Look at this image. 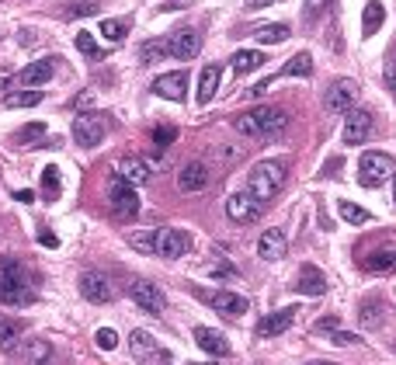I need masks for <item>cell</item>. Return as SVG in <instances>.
<instances>
[{"mask_svg":"<svg viewBox=\"0 0 396 365\" xmlns=\"http://www.w3.org/2000/svg\"><path fill=\"white\" fill-rule=\"evenodd\" d=\"M261 209H264V202L254 199L247 188H243V191H233V195L226 199V216H230L233 223H258V219H261Z\"/></svg>","mask_w":396,"mask_h":365,"instance_id":"5b68a950","label":"cell"},{"mask_svg":"<svg viewBox=\"0 0 396 365\" xmlns=\"http://www.w3.org/2000/svg\"><path fill=\"white\" fill-rule=\"evenodd\" d=\"M365 268L369 271H393L396 268V234H386L365 258Z\"/></svg>","mask_w":396,"mask_h":365,"instance_id":"4fadbf2b","label":"cell"},{"mask_svg":"<svg viewBox=\"0 0 396 365\" xmlns=\"http://www.w3.org/2000/svg\"><path fill=\"white\" fill-rule=\"evenodd\" d=\"M212 181V171L205 160H188L185 167L178 171V188L188 191V195H195V191H205Z\"/></svg>","mask_w":396,"mask_h":365,"instance_id":"52a82bcc","label":"cell"},{"mask_svg":"<svg viewBox=\"0 0 396 365\" xmlns=\"http://www.w3.org/2000/svg\"><path fill=\"white\" fill-rule=\"evenodd\" d=\"M35 292L28 289V271L18 258H0V303L4 306H28Z\"/></svg>","mask_w":396,"mask_h":365,"instance_id":"3957f363","label":"cell"},{"mask_svg":"<svg viewBox=\"0 0 396 365\" xmlns=\"http://www.w3.org/2000/svg\"><path fill=\"white\" fill-rule=\"evenodd\" d=\"M209 306L219 316H230V320H237L247 313V299L237 296V292H226V289H219V292H209Z\"/></svg>","mask_w":396,"mask_h":365,"instance_id":"d6986e66","label":"cell"},{"mask_svg":"<svg viewBox=\"0 0 396 365\" xmlns=\"http://www.w3.org/2000/svg\"><path fill=\"white\" fill-rule=\"evenodd\" d=\"M153 94L167 98V101H185L188 94V74L185 70H174V74H163L153 80Z\"/></svg>","mask_w":396,"mask_h":365,"instance_id":"ac0fdd59","label":"cell"},{"mask_svg":"<svg viewBox=\"0 0 396 365\" xmlns=\"http://www.w3.org/2000/svg\"><path fill=\"white\" fill-rule=\"evenodd\" d=\"M25 334V324L14 316H0V351H14L18 341Z\"/></svg>","mask_w":396,"mask_h":365,"instance_id":"484cf974","label":"cell"},{"mask_svg":"<svg viewBox=\"0 0 396 365\" xmlns=\"http://www.w3.org/2000/svg\"><path fill=\"white\" fill-rule=\"evenodd\" d=\"M42 199H46V202H56V199H59V167H53V164L42 171Z\"/></svg>","mask_w":396,"mask_h":365,"instance_id":"d590c367","label":"cell"},{"mask_svg":"<svg viewBox=\"0 0 396 365\" xmlns=\"http://www.w3.org/2000/svg\"><path fill=\"white\" fill-rule=\"evenodd\" d=\"M198 49H202V35H198L195 28H181V31H174V35L167 39V56H174V59H181V63L195 59Z\"/></svg>","mask_w":396,"mask_h":365,"instance_id":"ba28073f","label":"cell"},{"mask_svg":"<svg viewBox=\"0 0 396 365\" xmlns=\"http://www.w3.org/2000/svg\"><path fill=\"white\" fill-rule=\"evenodd\" d=\"M91 14H98V4H94V0H80V4H70V7H66V18H91Z\"/></svg>","mask_w":396,"mask_h":365,"instance_id":"f35d334b","label":"cell"},{"mask_svg":"<svg viewBox=\"0 0 396 365\" xmlns=\"http://www.w3.org/2000/svg\"><path fill=\"white\" fill-rule=\"evenodd\" d=\"M285 126H289V111L271 108V104H261V108H254V111L233 119V129H237L240 136H247V139H261V136L271 139V136L285 132Z\"/></svg>","mask_w":396,"mask_h":365,"instance_id":"6da1fadb","label":"cell"},{"mask_svg":"<svg viewBox=\"0 0 396 365\" xmlns=\"http://www.w3.org/2000/svg\"><path fill=\"white\" fill-rule=\"evenodd\" d=\"M14 199H18V202H35V195H31V191H14Z\"/></svg>","mask_w":396,"mask_h":365,"instance_id":"816d5d0a","label":"cell"},{"mask_svg":"<svg viewBox=\"0 0 396 365\" xmlns=\"http://www.w3.org/2000/svg\"><path fill=\"white\" fill-rule=\"evenodd\" d=\"M80 296H83L87 303L101 306V303H108V299L115 296V289L108 282V275H101V271H83V275H80Z\"/></svg>","mask_w":396,"mask_h":365,"instance_id":"30bf717a","label":"cell"},{"mask_svg":"<svg viewBox=\"0 0 396 365\" xmlns=\"http://www.w3.org/2000/svg\"><path fill=\"white\" fill-rule=\"evenodd\" d=\"M94 341H98V348H101V351H115V344H118V334H115L111 327H101Z\"/></svg>","mask_w":396,"mask_h":365,"instance_id":"b9f144b4","label":"cell"},{"mask_svg":"<svg viewBox=\"0 0 396 365\" xmlns=\"http://www.w3.org/2000/svg\"><path fill=\"white\" fill-rule=\"evenodd\" d=\"M386 84H390V87L396 91V56L390 59V63H386Z\"/></svg>","mask_w":396,"mask_h":365,"instance_id":"7dc6e473","label":"cell"},{"mask_svg":"<svg viewBox=\"0 0 396 365\" xmlns=\"http://www.w3.org/2000/svg\"><path fill=\"white\" fill-rule=\"evenodd\" d=\"M285 251H289V236H285V230H264L261 240H258V254H261L264 261H282Z\"/></svg>","mask_w":396,"mask_h":365,"instance_id":"44dd1931","label":"cell"},{"mask_svg":"<svg viewBox=\"0 0 396 365\" xmlns=\"http://www.w3.org/2000/svg\"><path fill=\"white\" fill-rule=\"evenodd\" d=\"M167 56V42H143L139 46V59L143 63H160Z\"/></svg>","mask_w":396,"mask_h":365,"instance_id":"74e56055","label":"cell"},{"mask_svg":"<svg viewBox=\"0 0 396 365\" xmlns=\"http://www.w3.org/2000/svg\"><path fill=\"white\" fill-rule=\"evenodd\" d=\"M310 74H313V56L310 52H295L282 66V77H310Z\"/></svg>","mask_w":396,"mask_h":365,"instance_id":"f546056e","label":"cell"},{"mask_svg":"<svg viewBox=\"0 0 396 365\" xmlns=\"http://www.w3.org/2000/svg\"><path fill=\"white\" fill-rule=\"evenodd\" d=\"M347 115V122H344V143L347 146H362L365 139H369V132H372V115L369 111H344Z\"/></svg>","mask_w":396,"mask_h":365,"instance_id":"e0dca14e","label":"cell"},{"mask_svg":"<svg viewBox=\"0 0 396 365\" xmlns=\"http://www.w3.org/2000/svg\"><path fill=\"white\" fill-rule=\"evenodd\" d=\"M42 101V91H35V87H25V91H11L4 104L7 108H35V104Z\"/></svg>","mask_w":396,"mask_h":365,"instance_id":"836d02e7","label":"cell"},{"mask_svg":"<svg viewBox=\"0 0 396 365\" xmlns=\"http://www.w3.org/2000/svg\"><path fill=\"white\" fill-rule=\"evenodd\" d=\"M115 178L129 181L132 188H139V184H150V178H153V167H150L143 156H122V160L115 164Z\"/></svg>","mask_w":396,"mask_h":365,"instance_id":"7c38bea8","label":"cell"},{"mask_svg":"<svg viewBox=\"0 0 396 365\" xmlns=\"http://www.w3.org/2000/svg\"><path fill=\"white\" fill-rule=\"evenodd\" d=\"M285 178H289V164L278 156V160H261L250 167L247 174V191L261 202H271L282 188H285Z\"/></svg>","mask_w":396,"mask_h":365,"instance_id":"7a4b0ae2","label":"cell"},{"mask_svg":"<svg viewBox=\"0 0 396 365\" xmlns=\"http://www.w3.org/2000/svg\"><path fill=\"white\" fill-rule=\"evenodd\" d=\"M327 7H330V0H306V18L313 21V18H317V14H323Z\"/></svg>","mask_w":396,"mask_h":365,"instance_id":"f6af8a7d","label":"cell"},{"mask_svg":"<svg viewBox=\"0 0 396 365\" xmlns=\"http://www.w3.org/2000/svg\"><path fill=\"white\" fill-rule=\"evenodd\" d=\"M295 306H285V310H275L268 313L261 324H258V338H275V334H285L292 327V320H295Z\"/></svg>","mask_w":396,"mask_h":365,"instance_id":"ffe728a7","label":"cell"},{"mask_svg":"<svg viewBox=\"0 0 396 365\" xmlns=\"http://www.w3.org/2000/svg\"><path fill=\"white\" fill-rule=\"evenodd\" d=\"M129 296H132V303H136V306H143L146 313H163V306H167L163 292H160L153 282H143V279L129 286Z\"/></svg>","mask_w":396,"mask_h":365,"instance_id":"2e32d148","label":"cell"},{"mask_svg":"<svg viewBox=\"0 0 396 365\" xmlns=\"http://www.w3.org/2000/svg\"><path fill=\"white\" fill-rule=\"evenodd\" d=\"M108 202H111V212H115L118 219H132V216L139 212V195H136V188H132L129 181H122V178L111 181Z\"/></svg>","mask_w":396,"mask_h":365,"instance_id":"8992f818","label":"cell"},{"mask_svg":"<svg viewBox=\"0 0 396 365\" xmlns=\"http://www.w3.org/2000/svg\"><path fill=\"white\" fill-rule=\"evenodd\" d=\"M358 98V87H355V80H337V84H330V91L323 94V108L330 111V115H344L351 104Z\"/></svg>","mask_w":396,"mask_h":365,"instance_id":"8fae6325","label":"cell"},{"mask_svg":"<svg viewBox=\"0 0 396 365\" xmlns=\"http://www.w3.org/2000/svg\"><path fill=\"white\" fill-rule=\"evenodd\" d=\"M77 49L83 52V56H101V52H98V42H94V35H91V31H77Z\"/></svg>","mask_w":396,"mask_h":365,"instance_id":"ab89813d","label":"cell"},{"mask_svg":"<svg viewBox=\"0 0 396 365\" xmlns=\"http://www.w3.org/2000/svg\"><path fill=\"white\" fill-rule=\"evenodd\" d=\"M11 87V74L7 70H0V91H7Z\"/></svg>","mask_w":396,"mask_h":365,"instance_id":"f5cc1de1","label":"cell"},{"mask_svg":"<svg viewBox=\"0 0 396 365\" xmlns=\"http://www.w3.org/2000/svg\"><path fill=\"white\" fill-rule=\"evenodd\" d=\"M358 320H362V327H375V324H379V306L365 303V306H362V313H358Z\"/></svg>","mask_w":396,"mask_h":365,"instance_id":"7bdbcfd3","label":"cell"},{"mask_svg":"<svg viewBox=\"0 0 396 365\" xmlns=\"http://www.w3.org/2000/svg\"><path fill=\"white\" fill-rule=\"evenodd\" d=\"M393 156L386 154H365L362 156V164H358V181L362 188H379V184L390 181V174H393Z\"/></svg>","mask_w":396,"mask_h":365,"instance_id":"277c9868","label":"cell"},{"mask_svg":"<svg viewBox=\"0 0 396 365\" xmlns=\"http://www.w3.org/2000/svg\"><path fill=\"white\" fill-rule=\"evenodd\" d=\"M39 244H42V247H59V240H56L49 230H42V234H39Z\"/></svg>","mask_w":396,"mask_h":365,"instance_id":"681fc988","label":"cell"},{"mask_svg":"<svg viewBox=\"0 0 396 365\" xmlns=\"http://www.w3.org/2000/svg\"><path fill=\"white\" fill-rule=\"evenodd\" d=\"M101 35L108 42H122L129 35V18H108V21H101Z\"/></svg>","mask_w":396,"mask_h":365,"instance_id":"e575fe53","label":"cell"},{"mask_svg":"<svg viewBox=\"0 0 396 365\" xmlns=\"http://www.w3.org/2000/svg\"><path fill=\"white\" fill-rule=\"evenodd\" d=\"M261 63H264V52H258V49H240L237 56H233V74H237V77H247V74H254Z\"/></svg>","mask_w":396,"mask_h":365,"instance_id":"f1b7e54d","label":"cell"},{"mask_svg":"<svg viewBox=\"0 0 396 365\" xmlns=\"http://www.w3.org/2000/svg\"><path fill=\"white\" fill-rule=\"evenodd\" d=\"M105 139V122L98 115H77L73 119V143L77 146H98Z\"/></svg>","mask_w":396,"mask_h":365,"instance_id":"5bb4252c","label":"cell"},{"mask_svg":"<svg viewBox=\"0 0 396 365\" xmlns=\"http://www.w3.org/2000/svg\"><path fill=\"white\" fill-rule=\"evenodd\" d=\"M195 341H198V348H202L205 355H215V359H226V355H230V341L223 338L219 331L198 327V331H195Z\"/></svg>","mask_w":396,"mask_h":365,"instance_id":"cb8c5ba5","label":"cell"},{"mask_svg":"<svg viewBox=\"0 0 396 365\" xmlns=\"http://www.w3.org/2000/svg\"><path fill=\"white\" fill-rule=\"evenodd\" d=\"M386 21V7L379 4V0H369L365 4V14H362V39H372L379 28Z\"/></svg>","mask_w":396,"mask_h":365,"instance_id":"4316f807","label":"cell"},{"mask_svg":"<svg viewBox=\"0 0 396 365\" xmlns=\"http://www.w3.org/2000/svg\"><path fill=\"white\" fill-rule=\"evenodd\" d=\"M390 178H393V188H396V167H393V174H390Z\"/></svg>","mask_w":396,"mask_h":365,"instance_id":"9f6ffc18","label":"cell"},{"mask_svg":"<svg viewBox=\"0 0 396 365\" xmlns=\"http://www.w3.org/2000/svg\"><path fill=\"white\" fill-rule=\"evenodd\" d=\"M337 216H341L344 223H351V226H365V223H372L369 209L355 206V202H337Z\"/></svg>","mask_w":396,"mask_h":365,"instance_id":"4dcf8cb0","label":"cell"},{"mask_svg":"<svg viewBox=\"0 0 396 365\" xmlns=\"http://www.w3.org/2000/svg\"><path fill=\"white\" fill-rule=\"evenodd\" d=\"M174 139H178V132L171 129V126H160V129H153V146H157V150H163V146H171Z\"/></svg>","mask_w":396,"mask_h":365,"instance_id":"60d3db41","label":"cell"},{"mask_svg":"<svg viewBox=\"0 0 396 365\" xmlns=\"http://www.w3.org/2000/svg\"><path fill=\"white\" fill-rule=\"evenodd\" d=\"M215 91H219V66H205V70H202V77H198V94H195V98H198V104H209L212 98H215Z\"/></svg>","mask_w":396,"mask_h":365,"instance_id":"83f0119b","label":"cell"},{"mask_svg":"<svg viewBox=\"0 0 396 365\" xmlns=\"http://www.w3.org/2000/svg\"><path fill=\"white\" fill-rule=\"evenodd\" d=\"M271 4H275V0H243V7H247V11H258V7H271Z\"/></svg>","mask_w":396,"mask_h":365,"instance_id":"f907efd6","label":"cell"},{"mask_svg":"<svg viewBox=\"0 0 396 365\" xmlns=\"http://www.w3.org/2000/svg\"><path fill=\"white\" fill-rule=\"evenodd\" d=\"M334 327H337V324H334V320H330V316H327V320H317V324H313V331H323V334H330V331H334Z\"/></svg>","mask_w":396,"mask_h":365,"instance_id":"c3c4849f","label":"cell"},{"mask_svg":"<svg viewBox=\"0 0 396 365\" xmlns=\"http://www.w3.org/2000/svg\"><path fill=\"white\" fill-rule=\"evenodd\" d=\"M295 289H299L303 296H323V292H327V279L320 275V268L303 264V271H299V279H295Z\"/></svg>","mask_w":396,"mask_h":365,"instance_id":"d4e9b609","label":"cell"},{"mask_svg":"<svg viewBox=\"0 0 396 365\" xmlns=\"http://www.w3.org/2000/svg\"><path fill=\"white\" fill-rule=\"evenodd\" d=\"M289 35H292V31L285 25H261L258 31H254V39H258L261 46H282Z\"/></svg>","mask_w":396,"mask_h":365,"instance_id":"d6a6232c","label":"cell"},{"mask_svg":"<svg viewBox=\"0 0 396 365\" xmlns=\"http://www.w3.org/2000/svg\"><path fill=\"white\" fill-rule=\"evenodd\" d=\"M11 355H14L18 362H28V365L31 362H49V359H53V344L42 341V338H31V341H25L21 348H14Z\"/></svg>","mask_w":396,"mask_h":365,"instance_id":"603a6c76","label":"cell"},{"mask_svg":"<svg viewBox=\"0 0 396 365\" xmlns=\"http://www.w3.org/2000/svg\"><path fill=\"white\" fill-rule=\"evenodd\" d=\"M129 247L139 254H157V230H132Z\"/></svg>","mask_w":396,"mask_h":365,"instance_id":"1f68e13d","label":"cell"},{"mask_svg":"<svg viewBox=\"0 0 396 365\" xmlns=\"http://www.w3.org/2000/svg\"><path fill=\"white\" fill-rule=\"evenodd\" d=\"M42 136H46V126H42V122H31V126H25V129L14 132V143H21V146H35Z\"/></svg>","mask_w":396,"mask_h":365,"instance_id":"8d00e7d4","label":"cell"},{"mask_svg":"<svg viewBox=\"0 0 396 365\" xmlns=\"http://www.w3.org/2000/svg\"><path fill=\"white\" fill-rule=\"evenodd\" d=\"M191 251V236L185 230H174V226H163L157 230V254L160 258H185Z\"/></svg>","mask_w":396,"mask_h":365,"instance_id":"9c48e42d","label":"cell"},{"mask_svg":"<svg viewBox=\"0 0 396 365\" xmlns=\"http://www.w3.org/2000/svg\"><path fill=\"white\" fill-rule=\"evenodd\" d=\"M181 4H191V0H167V11H171V7H181Z\"/></svg>","mask_w":396,"mask_h":365,"instance_id":"11a10c76","label":"cell"},{"mask_svg":"<svg viewBox=\"0 0 396 365\" xmlns=\"http://www.w3.org/2000/svg\"><path fill=\"white\" fill-rule=\"evenodd\" d=\"M91 101H94V94H80V98H77V108H87Z\"/></svg>","mask_w":396,"mask_h":365,"instance_id":"db71d44e","label":"cell"},{"mask_svg":"<svg viewBox=\"0 0 396 365\" xmlns=\"http://www.w3.org/2000/svg\"><path fill=\"white\" fill-rule=\"evenodd\" d=\"M330 344H341V348H347V344H358V334H351V331H330Z\"/></svg>","mask_w":396,"mask_h":365,"instance_id":"ee69618b","label":"cell"},{"mask_svg":"<svg viewBox=\"0 0 396 365\" xmlns=\"http://www.w3.org/2000/svg\"><path fill=\"white\" fill-rule=\"evenodd\" d=\"M129 348L139 362H171V351L157 348V341L150 338L146 331H132L129 334Z\"/></svg>","mask_w":396,"mask_h":365,"instance_id":"9a60e30c","label":"cell"},{"mask_svg":"<svg viewBox=\"0 0 396 365\" xmlns=\"http://www.w3.org/2000/svg\"><path fill=\"white\" fill-rule=\"evenodd\" d=\"M268 87H271V77H264L261 84H254V87L247 91V94H250V98H264V91H268Z\"/></svg>","mask_w":396,"mask_h":365,"instance_id":"bcb514c9","label":"cell"},{"mask_svg":"<svg viewBox=\"0 0 396 365\" xmlns=\"http://www.w3.org/2000/svg\"><path fill=\"white\" fill-rule=\"evenodd\" d=\"M56 74L53 59H39V63H28L25 70L18 74V84L21 87H42V84H49Z\"/></svg>","mask_w":396,"mask_h":365,"instance_id":"7402d4cb","label":"cell"}]
</instances>
